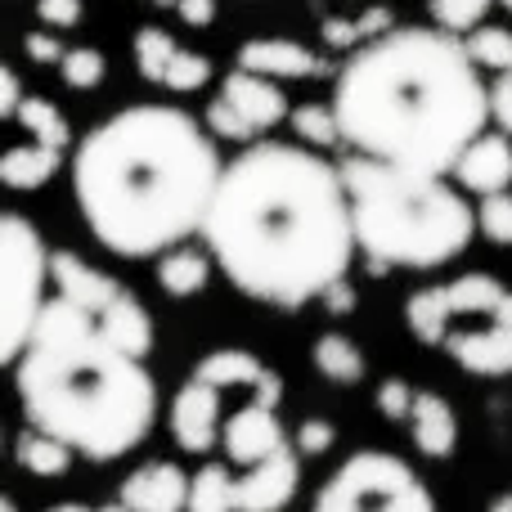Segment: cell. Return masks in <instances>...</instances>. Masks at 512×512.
<instances>
[{"label":"cell","mask_w":512,"mask_h":512,"mask_svg":"<svg viewBox=\"0 0 512 512\" xmlns=\"http://www.w3.org/2000/svg\"><path fill=\"white\" fill-rule=\"evenodd\" d=\"M194 373L212 378L221 391L243 387L252 391V400H265V405H279L283 400V378L252 351H239V346H225V351H212L194 364Z\"/></svg>","instance_id":"cell-14"},{"label":"cell","mask_w":512,"mask_h":512,"mask_svg":"<svg viewBox=\"0 0 512 512\" xmlns=\"http://www.w3.org/2000/svg\"><path fill=\"white\" fill-rule=\"evenodd\" d=\"M225 162L189 113L135 104L99 122L72 158V194L99 248L126 261L203 234Z\"/></svg>","instance_id":"cell-2"},{"label":"cell","mask_w":512,"mask_h":512,"mask_svg":"<svg viewBox=\"0 0 512 512\" xmlns=\"http://www.w3.org/2000/svg\"><path fill=\"white\" fill-rule=\"evenodd\" d=\"M23 50H27V59H32V63H54V68H59L63 54H68L50 32H32V36L23 41Z\"/></svg>","instance_id":"cell-41"},{"label":"cell","mask_w":512,"mask_h":512,"mask_svg":"<svg viewBox=\"0 0 512 512\" xmlns=\"http://www.w3.org/2000/svg\"><path fill=\"white\" fill-rule=\"evenodd\" d=\"M477 230L499 248H512V194H490L477 207Z\"/></svg>","instance_id":"cell-33"},{"label":"cell","mask_w":512,"mask_h":512,"mask_svg":"<svg viewBox=\"0 0 512 512\" xmlns=\"http://www.w3.org/2000/svg\"><path fill=\"white\" fill-rule=\"evenodd\" d=\"M176 50L180 45L171 41L162 27H140L135 32V72H140L144 81H167V68H171V59H176Z\"/></svg>","instance_id":"cell-28"},{"label":"cell","mask_w":512,"mask_h":512,"mask_svg":"<svg viewBox=\"0 0 512 512\" xmlns=\"http://www.w3.org/2000/svg\"><path fill=\"white\" fill-rule=\"evenodd\" d=\"M504 5H508V9H512V0H504Z\"/></svg>","instance_id":"cell-50"},{"label":"cell","mask_w":512,"mask_h":512,"mask_svg":"<svg viewBox=\"0 0 512 512\" xmlns=\"http://www.w3.org/2000/svg\"><path fill=\"white\" fill-rule=\"evenodd\" d=\"M441 346L459 369L477 373V378H508L512 373V328L495 324V319L481 328H450Z\"/></svg>","instance_id":"cell-13"},{"label":"cell","mask_w":512,"mask_h":512,"mask_svg":"<svg viewBox=\"0 0 512 512\" xmlns=\"http://www.w3.org/2000/svg\"><path fill=\"white\" fill-rule=\"evenodd\" d=\"M59 77H63V86H72V90H95L99 81H104V54L90 50V45H77V50L63 54Z\"/></svg>","instance_id":"cell-31"},{"label":"cell","mask_w":512,"mask_h":512,"mask_svg":"<svg viewBox=\"0 0 512 512\" xmlns=\"http://www.w3.org/2000/svg\"><path fill=\"white\" fill-rule=\"evenodd\" d=\"M288 122L306 149H333V144H342V122H337L333 104H301V108H292Z\"/></svg>","instance_id":"cell-27"},{"label":"cell","mask_w":512,"mask_h":512,"mask_svg":"<svg viewBox=\"0 0 512 512\" xmlns=\"http://www.w3.org/2000/svg\"><path fill=\"white\" fill-rule=\"evenodd\" d=\"M342 176L351 194L355 243L369 256L373 274H387L391 265L432 270L454 261L477 234V212L468 207V198L436 171H414L355 153L342 162Z\"/></svg>","instance_id":"cell-5"},{"label":"cell","mask_w":512,"mask_h":512,"mask_svg":"<svg viewBox=\"0 0 512 512\" xmlns=\"http://www.w3.org/2000/svg\"><path fill=\"white\" fill-rule=\"evenodd\" d=\"M454 180H459V189H468V194H508L512 185V140L504 135H477V140L463 149V158L454 162L450 171Z\"/></svg>","instance_id":"cell-15"},{"label":"cell","mask_w":512,"mask_h":512,"mask_svg":"<svg viewBox=\"0 0 512 512\" xmlns=\"http://www.w3.org/2000/svg\"><path fill=\"white\" fill-rule=\"evenodd\" d=\"M414 400H418V391L409 387L405 378H387L378 387V409H382V418H387V423H409Z\"/></svg>","instance_id":"cell-34"},{"label":"cell","mask_w":512,"mask_h":512,"mask_svg":"<svg viewBox=\"0 0 512 512\" xmlns=\"http://www.w3.org/2000/svg\"><path fill=\"white\" fill-rule=\"evenodd\" d=\"M409 436H414L418 454L427 459H450L454 445H459V418H454V405L436 391H418L414 414H409Z\"/></svg>","instance_id":"cell-18"},{"label":"cell","mask_w":512,"mask_h":512,"mask_svg":"<svg viewBox=\"0 0 512 512\" xmlns=\"http://www.w3.org/2000/svg\"><path fill=\"white\" fill-rule=\"evenodd\" d=\"M310 364L319 369V378L333 382V387H355L364 382V351L351 342L346 333H324L315 346H310Z\"/></svg>","instance_id":"cell-22"},{"label":"cell","mask_w":512,"mask_h":512,"mask_svg":"<svg viewBox=\"0 0 512 512\" xmlns=\"http://www.w3.org/2000/svg\"><path fill=\"white\" fill-rule=\"evenodd\" d=\"M239 68L261 72V77L274 81H310V77H324L328 63L319 59L315 50L297 41H283V36H265V41H248L239 50Z\"/></svg>","instance_id":"cell-17"},{"label":"cell","mask_w":512,"mask_h":512,"mask_svg":"<svg viewBox=\"0 0 512 512\" xmlns=\"http://www.w3.org/2000/svg\"><path fill=\"white\" fill-rule=\"evenodd\" d=\"M54 283V252L45 248L41 230L9 212L0 221V360L14 364L23 355L32 328L41 324L45 288Z\"/></svg>","instance_id":"cell-6"},{"label":"cell","mask_w":512,"mask_h":512,"mask_svg":"<svg viewBox=\"0 0 512 512\" xmlns=\"http://www.w3.org/2000/svg\"><path fill=\"white\" fill-rule=\"evenodd\" d=\"M221 445H225V459L230 463L252 468V463H265L270 454L288 450V436H283V423H279V414H274V405L248 400L243 409L225 414Z\"/></svg>","instance_id":"cell-10"},{"label":"cell","mask_w":512,"mask_h":512,"mask_svg":"<svg viewBox=\"0 0 512 512\" xmlns=\"http://www.w3.org/2000/svg\"><path fill=\"white\" fill-rule=\"evenodd\" d=\"M45 512H126V508L122 504H104V508H95V504H54Z\"/></svg>","instance_id":"cell-45"},{"label":"cell","mask_w":512,"mask_h":512,"mask_svg":"<svg viewBox=\"0 0 512 512\" xmlns=\"http://www.w3.org/2000/svg\"><path fill=\"white\" fill-rule=\"evenodd\" d=\"M486 512H512V490H508V495H495V499H490Z\"/></svg>","instance_id":"cell-47"},{"label":"cell","mask_w":512,"mask_h":512,"mask_svg":"<svg viewBox=\"0 0 512 512\" xmlns=\"http://www.w3.org/2000/svg\"><path fill=\"white\" fill-rule=\"evenodd\" d=\"M212 283V252H198V248H171L158 256V288L167 297H198V292Z\"/></svg>","instance_id":"cell-20"},{"label":"cell","mask_w":512,"mask_h":512,"mask_svg":"<svg viewBox=\"0 0 512 512\" xmlns=\"http://www.w3.org/2000/svg\"><path fill=\"white\" fill-rule=\"evenodd\" d=\"M14 454H18V468L27 472V477H41V481H54L63 477V472L72 468V445L59 441V436L41 432V427H23L14 441Z\"/></svg>","instance_id":"cell-21"},{"label":"cell","mask_w":512,"mask_h":512,"mask_svg":"<svg viewBox=\"0 0 512 512\" xmlns=\"http://www.w3.org/2000/svg\"><path fill=\"white\" fill-rule=\"evenodd\" d=\"M297 486H301V459L292 450H279L265 463H252L239 477L234 495H239V512H283L297 499Z\"/></svg>","instance_id":"cell-12"},{"label":"cell","mask_w":512,"mask_h":512,"mask_svg":"<svg viewBox=\"0 0 512 512\" xmlns=\"http://www.w3.org/2000/svg\"><path fill=\"white\" fill-rule=\"evenodd\" d=\"M490 319H495V324H508V328H512V288H508V297L499 301V310H495Z\"/></svg>","instance_id":"cell-46"},{"label":"cell","mask_w":512,"mask_h":512,"mask_svg":"<svg viewBox=\"0 0 512 512\" xmlns=\"http://www.w3.org/2000/svg\"><path fill=\"white\" fill-rule=\"evenodd\" d=\"M310 512H436V499L400 454L360 450L328 472Z\"/></svg>","instance_id":"cell-7"},{"label":"cell","mask_w":512,"mask_h":512,"mask_svg":"<svg viewBox=\"0 0 512 512\" xmlns=\"http://www.w3.org/2000/svg\"><path fill=\"white\" fill-rule=\"evenodd\" d=\"M14 122L23 126V131L32 135L36 144H50V149H68V140H72V131H68V122H63V113L50 104V99H41V95H27Z\"/></svg>","instance_id":"cell-26"},{"label":"cell","mask_w":512,"mask_h":512,"mask_svg":"<svg viewBox=\"0 0 512 512\" xmlns=\"http://www.w3.org/2000/svg\"><path fill=\"white\" fill-rule=\"evenodd\" d=\"M221 396L225 391L212 378H203V373H189V382L176 391V400H171V436H176V445L185 454L216 450L225 427Z\"/></svg>","instance_id":"cell-9"},{"label":"cell","mask_w":512,"mask_h":512,"mask_svg":"<svg viewBox=\"0 0 512 512\" xmlns=\"http://www.w3.org/2000/svg\"><path fill=\"white\" fill-rule=\"evenodd\" d=\"M207 81H212V59L198 54V50H176V59H171L167 81H162V86L180 90V95H194V90H203Z\"/></svg>","instance_id":"cell-30"},{"label":"cell","mask_w":512,"mask_h":512,"mask_svg":"<svg viewBox=\"0 0 512 512\" xmlns=\"http://www.w3.org/2000/svg\"><path fill=\"white\" fill-rule=\"evenodd\" d=\"M441 292H445V306H450V315L459 319V315H481V319H490L499 310V301L508 297V288L495 279V274H459V279H450V283H441Z\"/></svg>","instance_id":"cell-23"},{"label":"cell","mask_w":512,"mask_h":512,"mask_svg":"<svg viewBox=\"0 0 512 512\" xmlns=\"http://www.w3.org/2000/svg\"><path fill=\"white\" fill-rule=\"evenodd\" d=\"M54 292L68 301H77L104 333H113L126 351L144 355L153 351V319L149 310L135 301V292L126 283H117L113 274H99L90 261L72 252H54Z\"/></svg>","instance_id":"cell-8"},{"label":"cell","mask_w":512,"mask_h":512,"mask_svg":"<svg viewBox=\"0 0 512 512\" xmlns=\"http://www.w3.org/2000/svg\"><path fill=\"white\" fill-rule=\"evenodd\" d=\"M490 117L504 126V135H512V72H504V77L490 86Z\"/></svg>","instance_id":"cell-40"},{"label":"cell","mask_w":512,"mask_h":512,"mask_svg":"<svg viewBox=\"0 0 512 512\" xmlns=\"http://www.w3.org/2000/svg\"><path fill=\"white\" fill-rule=\"evenodd\" d=\"M355 27H360V41H378V36H387L391 27H396V14H391L387 5H369L360 18H355Z\"/></svg>","instance_id":"cell-38"},{"label":"cell","mask_w":512,"mask_h":512,"mask_svg":"<svg viewBox=\"0 0 512 512\" xmlns=\"http://www.w3.org/2000/svg\"><path fill=\"white\" fill-rule=\"evenodd\" d=\"M189 477L176 463H144L117 490V504L126 512H189Z\"/></svg>","instance_id":"cell-11"},{"label":"cell","mask_w":512,"mask_h":512,"mask_svg":"<svg viewBox=\"0 0 512 512\" xmlns=\"http://www.w3.org/2000/svg\"><path fill=\"white\" fill-rule=\"evenodd\" d=\"M337 441V427L324 423V418H306V423L297 427V454H306V459H315V454H328Z\"/></svg>","instance_id":"cell-36"},{"label":"cell","mask_w":512,"mask_h":512,"mask_svg":"<svg viewBox=\"0 0 512 512\" xmlns=\"http://www.w3.org/2000/svg\"><path fill=\"white\" fill-rule=\"evenodd\" d=\"M153 5H180V0H153Z\"/></svg>","instance_id":"cell-49"},{"label":"cell","mask_w":512,"mask_h":512,"mask_svg":"<svg viewBox=\"0 0 512 512\" xmlns=\"http://www.w3.org/2000/svg\"><path fill=\"white\" fill-rule=\"evenodd\" d=\"M490 5H495V0H432L427 9H432L441 32H472V27H481Z\"/></svg>","instance_id":"cell-32"},{"label":"cell","mask_w":512,"mask_h":512,"mask_svg":"<svg viewBox=\"0 0 512 512\" xmlns=\"http://www.w3.org/2000/svg\"><path fill=\"white\" fill-rule=\"evenodd\" d=\"M468 54L477 59V68L512 72V32L508 27H477L468 36Z\"/></svg>","instance_id":"cell-29"},{"label":"cell","mask_w":512,"mask_h":512,"mask_svg":"<svg viewBox=\"0 0 512 512\" xmlns=\"http://www.w3.org/2000/svg\"><path fill=\"white\" fill-rule=\"evenodd\" d=\"M319 301H324V310H328V315H351V310H355V288H351V283H346V279H337L333 288H328Z\"/></svg>","instance_id":"cell-43"},{"label":"cell","mask_w":512,"mask_h":512,"mask_svg":"<svg viewBox=\"0 0 512 512\" xmlns=\"http://www.w3.org/2000/svg\"><path fill=\"white\" fill-rule=\"evenodd\" d=\"M221 99L252 126V135L270 131V126H279L283 117H288V99H283L279 81L261 77V72H248V68H239V72H230V77H225Z\"/></svg>","instance_id":"cell-16"},{"label":"cell","mask_w":512,"mask_h":512,"mask_svg":"<svg viewBox=\"0 0 512 512\" xmlns=\"http://www.w3.org/2000/svg\"><path fill=\"white\" fill-rule=\"evenodd\" d=\"M180 18H185L189 27H207L216 23V0H180Z\"/></svg>","instance_id":"cell-44"},{"label":"cell","mask_w":512,"mask_h":512,"mask_svg":"<svg viewBox=\"0 0 512 512\" xmlns=\"http://www.w3.org/2000/svg\"><path fill=\"white\" fill-rule=\"evenodd\" d=\"M203 243L243 297L283 310L319 301L360 248L342 167L306 144H252L225 162Z\"/></svg>","instance_id":"cell-1"},{"label":"cell","mask_w":512,"mask_h":512,"mask_svg":"<svg viewBox=\"0 0 512 512\" xmlns=\"http://www.w3.org/2000/svg\"><path fill=\"white\" fill-rule=\"evenodd\" d=\"M405 324H409V333H414L423 346H441L445 342L454 315H450V306H445L441 283H436V288H418L414 297L405 301Z\"/></svg>","instance_id":"cell-24"},{"label":"cell","mask_w":512,"mask_h":512,"mask_svg":"<svg viewBox=\"0 0 512 512\" xmlns=\"http://www.w3.org/2000/svg\"><path fill=\"white\" fill-rule=\"evenodd\" d=\"M0 512H18V508H14V499H5V508H0Z\"/></svg>","instance_id":"cell-48"},{"label":"cell","mask_w":512,"mask_h":512,"mask_svg":"<svg viewBox=\"0 0 512 512\" xmlns=\"http://www.w3.org/2000/svg\"><path fill=\"white\" fill-rule=\"evenodd\" d=\"M23 86H18V72L14 68H0V117H18L23 108Z\"/></svg>","instance_id":"cell-42"},{"label":"cell","mask_w":512,"mask_h":512,"mask_svg":"<svg viewBox=\"0 0 512 512\" xmlns=\"http://www.w3.org/2000/svg\"><path fill=\"white\" fill-rule=\"evenodd\" d=\"M36 18L50 27H77L81 23V0H41Z\"/></svg>","instance_id":"cell-39"},{"label":"cell","mask_w":512,"mask_h":512,"mask_svg":"<svg viewBox=\"0 0 512 512\" xmlns=\"http://www.w3.org/2000/svg\"><path fill=\"white\" fill-rule=\"evenodd\" d=\"M239 477L225 463H203L189 486V512H239V495H234Z\"/></svg>","instance_id":"cell-25"},{"label":"cell","mask_w":512,"mask_h":512,"mask_svg":"<svg viewBox=\"0 0 512 512\" xmlns=\"http://www.w3.org/2000/svg\"><path fill=\"white\" fill-rule=\"evenodd\" d=\"M319 36H324V45H333V50H351V45H364V41H360V27H355V18H324V23H319Z\"/></svg>","instance_id":"cell-37"},{"label":"cell","mask_w":512,"mask_h":512,"mask_svg":"<svg viewBox=\"0 0 512 512\" xmlns=\"http://www.w3.org/2000/svg\"><path fill=\"white\" fill-rule=\"evenodd\" d=\"M207 131H212L216 140H252V126L243 122V117L234 113V108L225 104L221 95H216L212 108H207Z\"/></svg>","instance_id":"cell-35"},{"label":"cell","mask_w":512,"mask_h":512,"mask_svg":"<svg viewBox=\"0 0 512 512\" xmlns=\"http://www.w3.org/2000/svg\"><path fill=\"white\" fill-rule=\"evenodd\" d=\"M59 167H63V149H50V144L32 140L0 158V180H5L9 189H18V194H27V189L50 185V180L59 176Z\"/></svg>","instance_id":"cell-19"},{"label":"cell","mask_w":512,"mask_h":512,"mask_svg":"<svg viewBox=\"0 0 512 512\" xmlns=\"http://www.w3.org/2000/svg\"><path fill=\"white\" fill-rule=\"evenodd\" d=\"M9 369L27 427L68 441L90 463L126 459L158 423V382L144 355L59 292Z\"/></svg>","instance_id":"cell-4"},{"label":"cell","mask_w":512,"mask_h":512,"mask_svg":"<svg viewBox=\"0 0 512 512\" xmlns=\"http://www.w3.org/2000/svg\"><path fill=\"white\" fill-rule=\"evenodd\" d=\"M333 113L355 153L450 176L490 122V86L468 41L432 27H391L337 72Z\"/></svg>","instance_id":"cell-3"}]
</instances>
